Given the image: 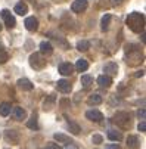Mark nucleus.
I'll return each mask as SVG.
<instances>
[{"label": "nucleus", "instance_id": "obj_1", "mask_svg": "<svg viewBox=\"0 0 146 149\" xmlns=\"http://www.w3.org/2000/svg\"><path fill=\"white\" fill-rule=\"evenodd\" d=\"M127 27L134 33H143L145 30V16L140 12H131L126 19Z\"/></svg>", "mask_w": 146, "mask_h": 149}, {"label": "nucleus", "instance_id": "obj_2", "mask_svg": "<svg viewBox=\"0 0 146 149\" xmlns=\"http://www.w3.org/2000/svg\"><path fill=\"white\" fill-rule=\"evenodd\" d=\"M112 121H114L118 127H121V129H129V127H130V115H129L127 112H124V111L117 112V114L114 115Z\"/></svg>", "mask_w": 146, "mask_h": 149}, {"label": "nucleus", "instance_id": "obj_3", "mask_svg": "<svg viewBox=\"0 0 146 149\" xmlns=\"http://www.w3.org/2000/svg\"><path fill=\"white\" fill-rule=\"evenodd\" d=\"M30 65L34 68V70H43L46 67V59L41 56V53H33L30 56Z\"/></svg>", "mask_w": 146, "mask_h": 149}, {"label": "nucleus", "instance_id": "obj_4", "mask_svg": "<svg viewBox=\"0 0 146 149\" xmlns=\"http://www.w3.org/2000/svg\"><path fill=\"white\" fill-rule=\"evenodd\" d=\"M87 9V0H74L71 5V10L75 13H81Z\"/></svg>", "mask_w": 146, "mask_h": 149}, {"label": "nucleus", "instance_id": "obj_5", "mask_svg": "<svg viewBox=\"0 0 146 149\" xmlns=\"http://www.w3.org/2000/svg\"><path fill=\"white\" fill-rule=\"evenodd\" d=\"M2 18L5 19V24H6L8 28H13V27H15L16 21H15V18L12 16V13H10L8 9H3V10H2Z\"/></svg>", "mask_w": 146, "mask_h": 149}, {"label": "nucleus", "instance_id": "obj_6", "mask_svg": "<svg viewBox=\"0 0 146 149\" xmlns=\"http://www.w3.org/2000/svg\"><path fill=\"white\" fill-rule=\"evenodd\" d=\"M86 118L90 120V121H93V123H100L102 118H103V115H102V112L97 111V109H90V111L86 112Z\"/></svg>", "mask_w": 146, "mask_h": 149}, {"label": "nucleus", "instance_id": "obj_7", "mask_svg": "<svg viewBox=\"0 0 146 149\" xmlns=\"http://www.w3.org/2000/svg\"><path fill=\"white\" fill-rule=\"evenodd\" d=\"M143 56H142V53L140 52H136V53H129V58L126 59L127 61V63H129V65H131V67H134V65H139V63L143 61L142 59Z\"/></svg>", "mask_w": 146, "mask_h": 149}, {"label": "nucleus", "instance_id": "obj_8", "mask_svg": "<svg viewBox=\"0 0 146 149\" xmlns=\"http://www.w3.org/2000/svg\"><path fill=\"white\" fill-rule=\"evenodd\" d=\"M56 89L59 92H62V93H70L71 89H72V86H71V83L67 81V80H59L56 83Z\"/></svg>", "mask_w": 146, "mask_h": 149}, {"label": "nucleus", "instance_id": "obj_9", "mask_svg": "<svg viewBox=\"0 0 146 149\" xmlns=\"http://www.w3.org/2000/svg\"><path fill=\"white\" fill-rule=\"evenodd\" d=\"M103 71H105V75H108V77L112 78V75H117L118 74V65H117L115 62H109V63H106V65H105Z\"/></svg>", "mask_w": 146, "mask_h": 149}, {"label": "nucleus", "instance_id": "obj_10", "mask_svg": "<svg viewBox=\"0 0 146 149\" xmlns=\"http://www.w3.org/2000/svg\"><path fill=\"white\" fill-rule=\"evenodd\" d=\"M24 24H25V28H27L28 31H35V30L38 28V19L34 18V16H30V18L25 19Z\"/></svg>", "mask_w": 146, "mask_h": 149}, {"label": "nucleus", "instance_id": "obj_11", "mask_svg": "<svg viewBox=\"0 0 146 149\" xmlns=\"http://www.w3.org/2000/svg\"><path fill=\"white\" fill-rule=\"evenodd\" d=\"M59 72L62 75H71L74 72V67H72V63L70 62H64V63H60L59 65Z\"/></svg>", "mask_w": 146, "mask_h": 149}, {"label": "nucleus", "instance_id": "obj_12", "mask_svg": "<svg viewBox=\"0 0 146 149\" xmlns=\"http://www.w3.org/2000/svg\"><path fill=\"white\" fill-rule=\"evenodd\" d=\"M5 137H6V140H8L9 143H13V145H16V143L19 142V134H18L16 130H6Z\"/></svg>", "mask_w": 146, "mask_h": 149}, {"label": "nucleus", "instance_id": "obj_13", "mask_svg": "<svg viewBox=\"0 0 146 149\" xmlns=\"http://www.w3.org/2000/svg\"><path fill=\"white\" fill-rule=\"evenodd\" d=\"M127 148H129V149H139V148H140V140H139V137L134 136V134H130V136L127 137Z\"/></svg>", "mask_w": 146, "mask_h": 149}, {"label": "nucleus", "instance_id": "obj_14", "mask_svg": "<svg viewBox=\"0 0 146 149\" xmlns=\"http://www.w3.org/2000/svg\"><path fill=\"white\" fill-rule=\"evenodd\" d=\"M97 84H99V86L100 87H111V84H112V78L111 77H108V75H105V74H103V75H99L97 77Z\"/></svg>", "mask_w": 146, "mask_h": 149}, {"label": "nucleus", "instance_id": "obj_15", "mask_svg": "<svg viewBox=\"0 0 146 149\" xmlns=\"http://www.w3.org/2000/svg\"><path fill=\"white\" fill-rule=\"evenodd\" d=\"M52 52H53V47L49 41H41L40 43V53L49 56V55H52Z\"/></svg>", "mask_w": 146, "mask_h": 149}, {"label": "nucleus", "instance_id": "obj_16", "mask_svg": "<svg viewBox=\"0 0 146 149\" xmlns=\"http://www.w3.org/2000/svg\"><path fill=\"white\" fill-rule=\"evenodd\" d=\"M18 87L22 89V90H33L34 84H33L28 78H19V80H18Z\"/></svg>", "mask_w": 146, "mask_h": 149}, {"label": "nucleus", "instance_id": "obj_17", "mask_svg": "<svg viewBox=\"0 0 146 149\" xmlns=\"http://www.w3.org/2000/svg\"><path fill=\"white\" fill-rule=\"evenodd\" d=\"M12 114H13L15 120H24L25 115H27L25 109H22L21 106H13V108H12Z\"/></svg>", "mask_w": 146, "mask_h": 149}, {"label": "nucleus", "instance_id": "obj_18", "mask_svg": "<svg viewBox=\"0 0 146 149\" xmlns=\"http://www.w3.org/2000/svg\"><path fill=\"white\" fill-rule=\"evenodd\" d=\"M55 102H56V96H55V95L47 96V97L44 99V102H43V109H44V111H50V109L53 108Z\"/></svg>", "mask_w": 146, "mask_h": 149}, {"label": "nucleus", "instance_id": "obj_19", "mask_svg": "<svg viewBox=\"0 0 146 149\" xmlns=\"http://www.w3.org/2000/svg\"><path fill=\"white\" fill-rule=\"evenodd\" d=\"M12 111V105L8 103V102H3L2 105H0V115L2 117H8Z\"/></svg>", "mask_w": 146, "mask_h": 149}, {"label": "nucleus", "instance_id": "obj_20", "mask_svg": "<svg viewBox=\"0 0 146 149\" xmlns=\"http://www.w3.org/2000/svg\"><path fill=\"white\" fill-rule=\"evenodd\" d=\"M55 140H58V142H60V143H64V145H71V139L67 136V134H64V133H56L55 136Z\"/></svg>", "mask_w": 146, "mask_h": 149}, {"label": "nucleus", "instance_id": "obj_21", "mask_svg": "<svg viewBox=\"0 0 146 149\" xmlns=\"http://www.w3.org/2000/svg\"><path fill=\"white\" fill-rule=\"evenodd\" d=\"M108 137H109V140H112V142H120V140L122 139V134H121L118 130H108Z\"/></svg>", "mask_w": 146, "mask_h": 149}, {"label": "nucleus", "instance_id": "obj_22", "mask_svg": "<svg viewBox=\"0 0 146 149\" xmlns=\"http://www.w3.org/2000/svg\"><path fill=\"white\" fill-rule=\"evenodd\" d=\"M15 12H16L18 15H25V13L28 12V6H27L25 3H22V2H19V3L15 5Z\"/></svg>", "mask_w": 146, "mask_h": 149}, {"label": "nucleus", "instance_id": "obj_23", "mask_svg": "<svg viewBox=\"0 0 146 149\" xmlns=\"http://www.w3.org/2000/svg\"><path fill=\"white\" fill-rule=\"evenodd\" d=\"M102 96L100 95H97V93H93V95H90L89 96V99H87V102H89V105H99V103H102Z\"/></svg>", "mask_w": 146, "mask_h": 149}, {"label": "nucleus", "instance_id": "obj_24", "mask_svg": "<svg viewBox=\"0 0 146 149\" xmlns=\"http://www.w3.org/2000/svg\"><path fill=\"white\" fill-rule=\"evenodd\" d=\"M75 68H77V71H86L89 68V62L86 59H78L75 63Z\"/></svg>", "mask_w": 146, "mask_h": 149}, {"label": "nucleus", "instance_id": "obj_25", "mask_svg": "<svg viewBox=\"0 0 146 149\" xmlns=\"http://www.w3.org/2000/svg\"><path fill=\"white\" fill-rule=\"evenodd\" d=\"M27 127L31 130H38V121H37V115H33L28 121H27Z\"/></svg>", "mask_w": 146, "mask_h": 149}, {"label": "nucleus", "instance_id": "obj_26", "mask_svg": "<svg viewBox=\"0 0 146 149\" xmlns=\"http://www.w3.org/2000/svg\"><path fill=\"white\" fill-rule=\"evenodd\" d=\"M89 47H90V41H87V40H81L77 43V49L80 52H87Z\"/></svg>", "mask_w": 146, "mask_h": 149}, {"label": "nucleus", "instance_id": "obj_27", "mask_svg": "<svg viewBox=\"0 0 146 149\" xmlns=\"http://www.w3.org/2000/svg\"><path fill=\"white\" fill-rule=\"evenodd\" d=\"M68 127H70V132H71L72 134H78V133H80V130H81V129H80V125H78V124H75V123H72V121H70V123H68Z\"/></svg>", "mask_w": 146, "mask_h": 149}, {"label": "nucleus", "instance_id": "obj_28", "mask_svg": "<svg viewBox=\"0 0 146 149\" xmlns=\"http://www.w3.org/2000/svg\"><path fill=\"white\" fill-rule=\"evenodd\" d=\"M92 83H93V77H90V75H83L81 77V84L84 87H89Z\"/></svg>", "mask_w": 146, "mask_h": 149}, {"label": "nucleus", "instance_id": "obj_29", "mask_svg": "<svg viewBox=\"0 0 146 149\" xmlns=\"http://www.w3.org/2000/svg\"><path fill=\"white\" fill-rule=\"evenodd\" d=\"M109 22H111V15H105L102 18V30H108L109 28Z\"/></svg>", "mask_w": 146, "mask_h": 149}, {"label": "nucleus", "instance_id": "obj_30", "mask_svg": "<svg viewBox=\"0 0 146 149\" xmlns=\"http://www.w3.org/2000/svg\"><path fill=\"white\" fill-rule=\"evenodd\" d=\"M92 142H93V143H96V145H99V143H102V142H103V139H102V136H100V134H93V136H92Z\"/></svg>", "mask_w": 146, "mask_h": 149}, {"label": "nucleus", "instance_id": "obj_31", "mask_svg": "<svg viewBox=\"0 0 146 149\" xmlns=\"http://www.w3.org/2000/svg\"><path fill=\"white\" fill-rule=\"evenodd\" d=\"M8 59H9V55L3 50H0V63H5Z\"/></svg>", "mask_w": 146, "mask_h": 149}, {"label": "nucleus", "instance_id": "obj_32", "mask_svg": "<svg viewBox=\"0 0 146 149\" xmlns=\"http://www.w3.org/2000/svg\"><path fill=\"white\" fill-rule=\"evenodd\" d=\"M44 149H62V148H60L58 143H55V142H50V143H47V145H46V148H44Z\"/></svg>", "mask_w": 146, "mask_h": 149}, {"label": "nucleus", "instance_id": "obj_33", "mask_svg": "<svg viewBox=\"0 0 146 149\" xmlns=\"http://www.w3.org/2000/svg\"><path fill=\"white\" fill-rule=\"evenodd\" d=\"M137 129H139L140 132H146V123H145V121L139 123V127H137Z\"/></svg>", "mask_w": 146, "mask_h": 149}, {"label": "nucleus", "instance_id": "obj_34", "mask_svg": "<svg viewBox=\"0 0 146 149\" xmlns=\"http://www.w3.org/2000/svg\"><path fill=\"white\" fill-rule=\"evenodd\" d=\"M137 117H139V118H145V109H143V108L137 111Z\"/></svg>", "mask_w": 146, "mask_h": 149}, {"label": "nucleus", "instance_id": "obj_35", "mask_svg": "<svg viewBox=\"0 0 146 149\" xmlns=\"http://www.w3.org/2000/svg\"><path fill=\"white\" fill-rule=\"evenodd\" d=\"M112 3L114 5H120V3H122V0H112Z\"/></svg>", "mask_w": 146, "mask_h": 149}, {"label": "nucleus", "instance_id": "obj_36", "mask_svg": "<svg viewBox=\"0 0 146 149\" xmlns=\"http://www.w3.org/2000/svg\"><path fill=\"white\" fill-rule=\"evenodd\" d=\"M68 149H75V148H74V146H71V148H68Z\"/></svg>", "mask_w": 146, "mask_h": 149}, {"label": "nucleus", "instance_id": "obj_37", "mask_svg": "<svg viewBox=\"0 0 146 149\" xmlns=\"http://www.w3.org/2000/svg\"><path fill=\"white\" fill-rule=\"evenodd\" d=\"M56 2H62V0H56Z\"/></svg>", "mask_w": 146, "mask_h": 149}, {"label": "nucleus", "instance_id": "obj_38", "mask_svg": "<svg viewBox=\"0 0 146 149\" xmlns=\"http://www.w3.org/2000/svg\"><path fill=\"white\" fill-rule=\"evenodd\" d=\"M0 31H2V25H0Z\"/></svg>", "mask_w": 146, "mask_h": 149}]
</instances>
